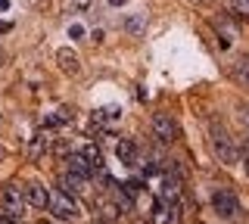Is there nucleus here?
<instances>
[{
    "label": "nucleus",
    "mask_w": 249,
    "mask_h": 224,
    "mask_svg": "<svg viewBox=\"0 0 249 224\" xmlns=\"http://www.w3.org/2000/svg\"><path fill=\"white\" fill-rule=\"evenodd\" d=\"M25 190L19 187V184H6L3 190H0V215H6V218L19 221L22 215H25Z\"/></svg>",
    "instance_id": "f257e3e1"
},
{
    "label": "nucleus",
    "mask_w": 249,
    "mask_h": 224,
    "mask_svg": "<svg viewBox=\"0 0 249 224\" xmlns=\"http://www.w3.org/2000/svg\"><path fill=\"white\" fill-rule=\"evenodd\" d=\"M47 208H50L56 218H62V221H75L78 215V203L72 196H69L66 190H59V187H53V190H47Z\"/></svg>",
    "instance_id": "f03ea898"
},
{
    "label": "nucleus",
    "mask_w": 249,
    "mask_h": 224,
    "mask_svg": "<svg viewBox=\"0 0 249 224\" xmlns=\"http://www.w3.org/2000/svg\"><path fill=\"white\" fill-rule=\"evenodd\" d=\"M212 208L221 215V218H228V221H237L240 212H243V208H240V199L233 196L231 190H215L212 193Z\"/></svg>",
    "instance_id": "7ed1b4c3"
},
{
    "label": "nucleus",
    "mask_w": 249,
    "mask_h": 224,
    "mask_svg": "<svg viewBox=\"0 0 249 224\" xmlns=\"http://www.w3.org/2000/svg\"><path fill=\"white\" fill-rule=\"evenodd\" d=\"M212 150H215V156L224 162V165H231L233 159H237V150H233V143H231V137H228V131H221V125L218 121H212Z\"/></svg>",
    "instance_id": "20e7f679"
},
{
    "label": "nucleus",
    "mask_w": 249,
    "mask_h": 224,
    "mask_svg": "<svg viewBox=\"0 0 249 224\" xmlns=\"http://www.w3.org/2000/svg\"><path fill=\"white\" fill-rule=\"evenodd\" d=\"M150 128H153V134L159 137L162 143H171L178 137V125H175V119H171L168 112H156L150 119Z\"/></svg>",
    "instance_id": "39448f33"
},
{
    "label": "nucleus",
    "mask_w": 249,
    "mask_h": 224,
    "mask_svg": "<svg viewBox=\"0 0 249 224\" xmlns=\"http://www.w3.org/2000/svg\"><path fill=\"white\" fill-rule=\"evenodd\" d=\"M212 25H215L218 37H221V47H231V44H233V37L240 34V32H237V25H233L231 19H224V16H215V19H212Z\"/></svg>",
    "instance_id": "423d86ee"
},
{
    "label": "nucleus",
    "mask_w": 249,
    "mask_h": 224,
    "mask_svg": "<svg viewBox=\"0 0 249 224\" xmlns=\"http://www.w3.org/2000/svg\"><path fill=\"white\" fill-rule=\"evenodd\" d=\"M69 172H75V174H81V177H90L93 172H100V168L93 165L84 153H72V156H69Z\"/></svg>",
    "instance_id": "0eeeda50"
},
{
    "label": "nucleus",
    "mask_w": 249,
    "mask_h": 224,
    "mask_svg": "<svg viewBox=\"0 0 249 224\" xmlns=\"http://www.w3.org/2000/svg\"><path fill=\"white\" fill-rule=\"evenodd\" d=\"M22 190H25V203H28V206H35V208H47V190H44V184L28 181Z\"/></svg>",
    "instance_id": "6e6552de"
},
{
    "label": "nucleus",
    "mask_w": 249,
    "mask_h": 224,
    "mask_svg": "<svg viewBox=\"0 0 249 224\" xmlns=\"http://www.w3.org/2000/svg\"><path fill=\"white\" fill-rule=\"evenodd\" d=\"M56 63H59L62 72H69V75H78V72H81V63H78V56H75L72 47H59L56 50Z\"/></svg>",
    "instance_id": "1a4fd4ad"
},
{
    "label": "nucleus",
    "mask_w": 249,
    "mask_h": 224,
    "mask_svg": "<svg viewBox=\"0 0 249 224\" xmlns=\"http://www.w3.org/2000/svg\"><path fill=\"white\" fill-rule=\"evenodd\" d=\"M115 153H119V159L124 162V165H137L140 162V153H137V143L134 140H128V137H124V140L115 146Z\"/></svg>",
    "instance_id": "9d476101"
},
{
    "label": "nucleus",
    "mask_w": 249,
    "mask_h": 224,
    "mask_svg": "<svg viewBox=\"0 0 249 224\" xmlns=\"http://www.w3.org/2000/svg\"><path fill=\"white\" fill-rule=\"evenodd\" d=\"M84 181H88V177H81V174H75V172H66V174H59V190H66L69 196H72V193H81L84 190Z\"/></svg>",
    "instance_id": "9b49d317"
},
{
    "label": "nucleus",
    "mask_w": 249,
    "mask_h": 224,
    "mask_svg": "<svg viewBox=\"0 0 249 224\" xmlns=\"http://www.w3.org/2000/svg\"><path fill=\"white\" fill-rule=\"evenodd\" d=\"M50 143V137H44V134H37L35 140H31V146H28V159H37L44 153V146Z\"/></svg>",
    "instance_id": "f8f14e48"
},
{
    "label": "nucleus",
    "mask_w": 249,
    "mask_h": 224,
    "mask_svg": "<svg viewBox=\"0 0 249 224\" xmlns=\"http://www.w3.org/2000/svg\"><path fill=\"white\" fill-rule=\"evenodd\" d=\"M237 75L243 81H249V59H240V63H237Z\"/></svg>",
    "instance_id": "ddd939ff"
},
{
    "label": "nucleus",
    "mask_w": 249,
    "mask_h": 224,
    "mask_svg": "<svg viewBox=\"0 0 249 224\" xmlns=\"http://www.w3.org/2000/svg\"><path fill=\"white\" fill-rule=\"evenodd\" d=\"M233 10H237L240 16H249V0H233Z\"/></svg>",
    "instance_id": "4468645a"
},
{
    "label": "nucleus",
    "mask_w": 249,
    "mask_h": 224,
    "mask_svg": "<svg viewBox=\"0 0 249 224\" xmlns=\"http://www.w3.org/2000/svg\"><path fill=\"white\" fill-rule=\"evenodd\" d=\"M243 168H246V174H249V140H246V146H243Z\"/></svg>",
    "instance_id": "2eb2a0df"
},
{
    "label": "nucleus",
    "mask_w": 249,
    "mask_h": 224,
    "mask_svg": "<svg viewBox=\"0 0 249 224\" xmlns=\"http://www.w3.org/2000/svg\"><path fill=\"white\" fill-rule=\"evenodd\" d=\"M72 6H75V10H88L90 0H72Z\"/></svg>",
    "instance_id": "dca6fc26"
},
{
    "label": "nucleus",
    "mask_w": 249,
    "mask_h": 224,
    "mask_svg": "<svg viewBox=\"0 0 249 224\" xmlns=\"http://www.w3.org/2000/svg\"><path fill=\"white\" fill-rule=\"evenodd\" d=\"M140 25H143V19H134V22H128V28H131V32H140Z\"/></svg>",
    "instance_id": "f3484780"
},
{
    "label": "nucleus",
    "mask_w": 249,
    "mask_h": 224,
    "mask_svg": "<svg viewBox=\"0 0 249 224\" xmlns=\"http://www.w3.org/2000/svg\"><path fill=\"white\" fill-rule=\"evenodd\" d=\"M3 156H6V150H3V146H0V159H3Z\"/></svg>",
    "instance_id": "a211bd4d"
},
{
    "label": "nucleus",
    "mask_w": 249,
    "mask_h": 224,
    "mask_svg": "<svg viewBox=\"0 0 249 224\" xmlns=\"http://www.w3.org/2000/svg\"><path fill=\"white\" fill-rule=\"evenodd\" d=\"M37 224H53V221H37Z\"/></svg>",
    "instance_id": "6ab92c4d"
}]
</instances>
